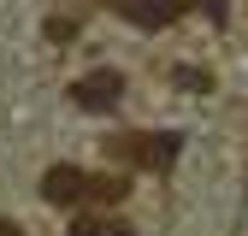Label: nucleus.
<instances>
[{
    "instance_id": "1",
    "label": "nucleus",
    "mask_w": 248,
    "mask_h": 236,
    "mask_svg": "<svg viewBox=\"0 0 248 236\" xmlns=\"http://www.w3.org/2000/svg\"><path fill=\"white\" fill-rule=\"evenodd\" d=\"M42 195L53 206H101V201H124L130 183L124 177H95L83 165H47L42 171Z\"/></svg>"
},
{
    "instance_id": "2",
    "label": "nucleus",
    "mask_w": 248,
    "mask_h": 236,
    "mask_svg": "<svg viewBox=\"0 0 248 236\" xmlns=\"http://www.w3.org/2000/svg\"><path fill=\"white\" fill-rule=\"evenodd\" d=\"M107 154L136 171H171V160L183 154V136L177 130H118L107 136Z\"/></svg>"
},
{
    "instance_id": "3",
    "label": "nucleus",
    "mask_w": 248,
    "mask_h": 236,
    "mask_svg": "<svg viewBox=\"0 0 248 236\" xmlns=\"http://www.w3.org/2000/svg\"><path fill=\"white\" fill-rule=\"evenodd\" d=\"M71 101H77L83 112H112V106L124 101V71L101 65V71H89V77H77V83H71Z\"/></svg>"
},
{
    "instance_id": "4",
    "label": "nucleus",
    "mask_w": 248,
    "mask_h": 236,
    "mask_svg": "<svg viewBox=\"0 0 248 236\" xmlns=\"http://www.w3.org/2000/svg\"><path fill=\"white\" fill-rule=\"evenodd\" d=\"M107 6L136 30H166V24H177L189 12V0H107Z\"/></svg>"
},
{
    "instance_id": "5",
    "label": "nucleus",
    "mask_w": 248,
    "mask_h": 236,
    "mask_svg": "<svg viewBox=\"0 0 248 236\" xmlns=\"http://www.w3.org/2000/svg\"><path fill=\"white\" fill-rule=\"evenodd\" d=\"M65 236H136V230L124 224V219H77Z\"/></svg>"
},
{
    "instance_id": "6",
    "label": "nucleus",
    "mask_w": 248,
    "mask_h": 236,
    "mask_svg": "<svg viewBox=\"0 0 248 236\" xmlns=\"http://www.w3.org/2000/svg\"><path fill=\"white\" fill-rule=\"evenodd\" d=\"M171 77H177V83H183V88H195V95H207V88H213V77H207V71H201V65H177V71H171Z\"/></svg>"
},
{
    "instance_id": "7",
    "label": "nucleus",
    "mask_w": 248,
    "mask_h": 236,
    "mask_svg": "<svg viewBox=\"0 0 248 236\" xmlns=\"http://www.w3.org/2000/svg\"><path fill=\"white\" fill-rule=\"evenodd\" d=\"M71 36H77V18H65V12H59V18H47V42H53V47H65Z\"/></svg>"
},
{
    "instance_id": "8",
    "label": "nucleus",
    "mask_w": 248,
    "mask_h": 236,
    "mask_svg": "<svg viewBox=\"0 0 248 236\" xmlns=\"http://www.w3.org/2000/svg\"><path fill=\"white\" fill-rule=\"evenodd\" d=\"M0 236H24V230H18V224H12V219H0Z\"/></svg>"
}]
</instances>
